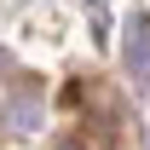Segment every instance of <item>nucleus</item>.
I'll use <instances>...</instances> for the list:
<instances>
[{
    "label": "nucleus",
    "mask_w": 150,
    "mask_h": 150,
    "mask_svg": "<svg viewBox=\"0 0 150 150\" xmlns=\"http://www.w3.org/2000/svg\"><path fill=\"white\" fill-rule=\"evenodd\" d=\"M87 12H93V29H98V40H104V29H110V0H87Z\"/></svg>",
    "instance_id": "nucleus-2"
},
{
    "label": "nucleus",
    "mask_w": 150,
    "mask_h": 150,
    "mask_svg": "<svg viewBox=\"0 0 150 150\" xmlns=\"http://www.w3.org/2000/svg\"><path fill=\"white\" fill-rule=\"evenodd\" d=\"M127 64H139V69L150 64V18H133V29H127Z\"/></svg>",
    "instance_id": "nucleus-1"
}]
</instances>
